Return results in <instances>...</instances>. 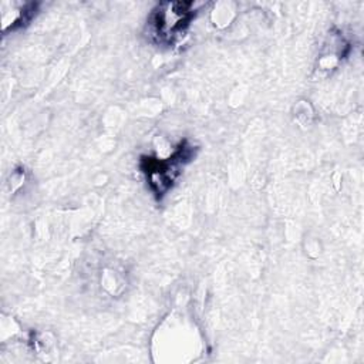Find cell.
Listing matches in <instances>:
<instances>
[{"instance_id": "cell-1", "label": "cell", "mask_w": 364, "mask_h": 364, "mask_svg": "<svg viewBox=\"0 0 364 364\" xmlns=\"http://www.w3.org/2000/svg\"><path fill=\"white\" fill-rule=\"evenodd\" d=\"M191 3H166L155 13L154 31L161 41H171L189 24Z\"/></svg>"}, {"instance_id": "cell-2", "label": "cell", "mask_w": 364, "mask_h": 364, "mask_svg": "<svg viewBox=\"0 0 364 364\" xmlns=\"http://www.w3.org/2000/svg\"><path fill=\"white\" fill-rule=\"evenodd\" d=\"M186 148L181 146L175 154L166 159H149L146 165V175L149 178V183L152 185L156 193H164L173 182L175 176L179 172V166L188 159Z\"/></svg>"}]
</instances>
